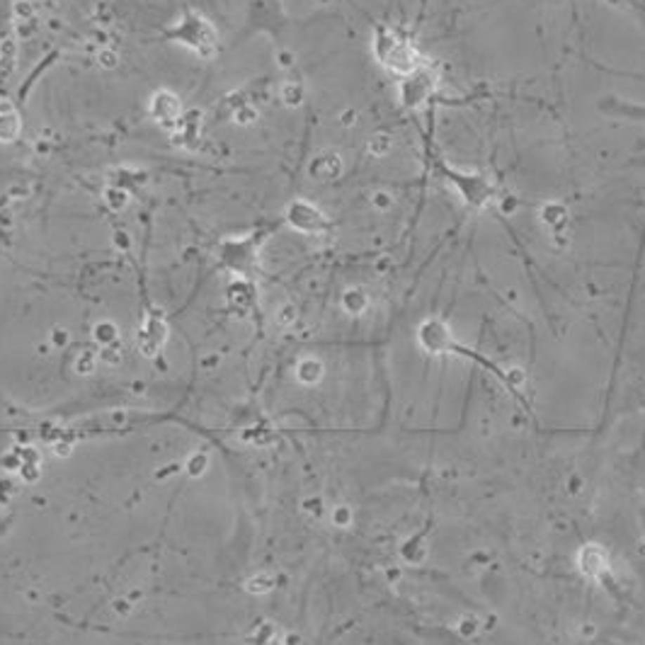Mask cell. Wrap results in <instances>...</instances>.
Listing matches in <instances>:
<instances>
[{"instance_id":"6da1fadb","label":"cell","mask_w":645,"mask_h":645,"mask_svg":"<svg viewBox=\"0 0 645 645\" xmlns=\"http://www.w3.org/2000/svg\"><path fill=\"white\" fill-rule=\"evenodd\" d=\"M578 571L589 580H599L609 573V553L599 544H585L578 551Z\"/></svg>"},{"instance_id":"7a4b0ae2","label":"cell","mask_w":645,"mask_h":645,"mask_svg":"<svg viewBox=\"0 0 645 645\" xmlns=\"http://www.w3.org/2000/svg\"><path fill=\"white\" fill-rule=\"evenodd\" d=\"M165 335H168L165 322L160 320L158 315H155V318L148 315L143 327L138 330V349H141V354H146V357L158 354V349L163 347V342H165Z\"/></svg>"},{"instance_id":"3957f363","label":"cell","mask_w":645,"mask_h":645,"mask_svg":"<svg viewBox=\"0 0 645 645\" xmlns=\"http://www.w3.org/2000/svg\"><path fill=\"white\" fill-rule=\"evenodd\" d=\"M420 342L424 345V349H429V352H439V349H444L449 345V335H447V330H444L442 322L427 320L420 327Z\"/></svg>"},{"instance_id":"277c9868","label":"cell","mask_w":645,"mask_h":645,"mask_svg":"<svg viewBox=\"0 0 645 645\" xmlns=\"http://www.w3.org/2000/svg\"><path fill=\"white\" fill-rule=\"evenodd\" d=\"M297 379L304 386H315L322 379V364L313 357L301 359L299 367H297Z\"/></svg>"},{"instance_id":"5b68a950","label":"cell","mask_w":645,"mask_h":645,"mask_svg":"<svg viewBox=\"0 0 645 645\" xmlns=\"http://www.w3.org/2000/svg\"><path fill=\"white\" fill-rule=\"evenodd\" d=\"M250 645H282V636H279L277 626L272 621H262L260 626H255V631L248 638Z\"/></svg>"},{"instance_id":"8992f818","label":"cell","mask_w":645,"mask_h":645,"mask_svg":"<svg viewBox=\"0 0 645 645\" xmlns=\"http://www.w3.org/2000/svg\"><path fill=\"white\" fill-rule=\"evenodd\" d=\"M272 587H274V578L267 573H257V575H252L250 580H245V589H248L250 594H267Z\"/></svg>"},{"instance_id":"52a82bcc","label":"cell","mask_w":645,"mask_h":645,"mask_svg":"<svg viewBox=\"0 0 645 645\" xmlns=\"http://www.w3.org/2000/svg\"><path fill=\"white\" fill-rule=\"evenodd\" d=\"M117 337H119V330H117L115 322H100V325H95V340L100 342V345H115Z\"/></svg>"},{"instance_id":"ba28073f","label":"cell","mask_w":645,"mask_h":645,"mask_svg":"<svg viewBox=\"0 0 645 645\" xmlns=\"http://www.w3.org/2000/svg\"><path fill=\"white\" fill-rule=\"evenodd\" d=\"M352 519H354V514L349 504H335V507L330 509V521L337 526V529H347V526L352 524Z\"/></svg>"},{"instance_id":"9c48e42d","label":"cell","mask_w":645,"mask_h":645,"mask_svg":"<svg viewBox=\"0 0 645 645\" xmlns=\"http://www.w3.org/2000/svg\"><path fill=\"white\" fill-rule=\"evenodd\" d=\"M185 469H187V473H190L192 478L204 476V471L209 469V456H207V454H202V451H197V454H192L190 459H187Z\"/></svg>"},{"instance_id":"30bf717a","label":"cell","mask_w":645,"mask_h":645,"mask_svg":"<svg viewBox=\"0 0 645 645\" xmlns=\"http://www.w3.org/2000/svg\"><path fill=\"white\" fill-rule=\"evenodd\" d=\"M95 354L93 352H80L78 357H75V362H73V369H75V374H80V376H88V374H93L95 372Z\"/></svg>"},{"instance_id":"8fae6325","label":"cell","mask_w":645,"mask_h":645,"mask_svg":"<svg viewBox=\"0 0 645 645\" xmlns=\"http://www.w3.org/2000/svg\"><path fill=\"white\" fill-rule=\"evenodd\" d=\"M345 308L349 313H362L367 308V297H364L359 289H352V292L345 294Z\"/></svg>"},{"instance_id":"7c38bea8","label":"cell","mask_w":645,"mask_h":645,"mask_svg":"<svg viewBox=\"0 0 645 645\" xmlns=\"http://www.w3.org/2000/svg\"><path fill=\"white\" fill-rule=\"evenodd\" d=\"M71 449H73V437L71 434H58V439H53V454H58V456H71Z\"/></svg>"},{"instance_id":"4fadbf2b","label":"cell","mask_w":645,"mask_h":645,"mask_svg":"<svg viewBox=\"0 0 645 645\" xmlns=\"http://www.w3.org/2000/svg\"><path fill=\"white\" fill-rule=\"evenodd\" d=\"M478 628H481V621H478L476 616H464V619L459 621V633H461V636H476Z\"/></svg>"},{"instance_id":"5bb4252c","label":"cell","mask_w":645,"mask_h":645,"mask_svg":"<svg viewBox=\"0 0 645 645\" xmlns=\"http://www.w3.org/2000/svg\"><path fill=\"white\" fill-rule=\"evenodd\" d=\"M39 464H22L20 466V478H22L25 483H34L39 481Z\"/></svg>"},{"instance_id":"9a60e30c","label":"cell","mask_w":645,"mask_h":645,"mask_svg":"<svg viewBox=\"0 0 645 645\" xmlns=\"http://www.w3.org/2000/svg\"><path fill=\"white\" fill-rule=\"evenodd\" d=\"M15 454H18L20 464H39V451H34L32 447H18Z\"/></svg>"},{"instance_id":"2e32d148","label":"cell","mask_w":645,"mask_h":645,"mask_svg":"<svg viewBox=\"0 0 645 645\" xmlns=\"http://www.w3.org/2000/svg\"><path fill=\"white\" fill-rule=\"evenodd\" d=\"M18 493V488H15V483L10 481V478H0V502H8L10 497Z\"/></svg>"},{"instance_id":"e0dca14e","label":"cell","mask_w":645,"mask_h":645,"mask_svg":"<svg viewBox=\"0 0 645 645\" xmlns=\"http://www.w3.org/2000/svg\"><path fill=\"white\" fill-rule=\"evenodd\" d=\"M304 509L306 512L311 514V517H322V500L320 497H311V500H306L304 502Z\"/></svg>"},{"instance_id":"ac0fdd59","label":"cell","mask_w":645,"mask_h":645,"mask_svg":"<svg viewBox=\"0 0 645 645\" xmlns=\"http://www.w3.org/2000/svg\"><path fill=\"white\" fill-rule=\"evenodd\" d=\"M119 359H122L119 347L107 345L105 349H102V362H105V364H119Z\"/></svg>"},{"instance_id":"d6986e66","label":"cell","mask_w":645,"mask_h":645,"mask_svg":"<svg viewBox=\"0 0 645 645\" xmlns=\"http://www.w3.org/2000/svg\"><path fill=\"white\" fill-rule=\"evenodd\" d=\"M131 609H133V604H131V601H129V599H117V601H115V614L126 616Z\"/></svg>"},{"instance_id":"ffe728a7","label":"cell","mask_w":645,"mask_h":645,"mask_svg":"<svg viewBox=\"0 0 645 645\" xmlns=\"http://www.w3.org/2000/svg\"><path fill=\"white\" fill-rule=\"evenodd\" d=\"M53 342H56L58 347H63L68 342V335H66V330H53Z\"/></svg>"},{"instance_id":"44dd1931","label":"cell","mask_w":645,"mask_h":645,"mask_svg":"<svg viewBox=\"0 0 645 645\" xmlns=\"http://www.w3.org/2000/svg\"><path fill=\"white\" fill-rule=\"evenodd\" d=\"M299 643H301V638L297 636V633H289V636L282 638V645H299Z\"/></svg>"},{"instance_id":"7402d4cb","label":"cell","mask_w":645,"mask_h":645,"mask_svg":"<svg viewBox=\"0 0 645 645\" xmlns=\"http://www.w3.org/2000/svg\"><path fill=\"white\" fill-rule=\"evenodd\" d=\"M287 320H289V322L294 320V308H284V311H282V322H287Z\"/></svg>"}]
</instances>
